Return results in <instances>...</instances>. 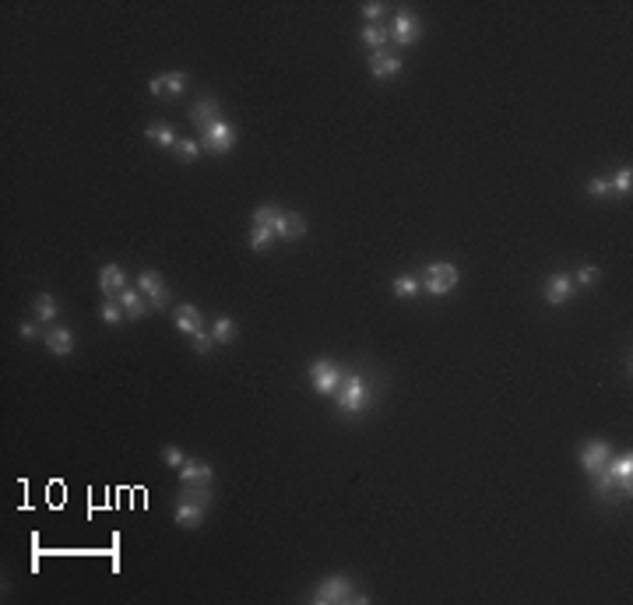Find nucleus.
I'll return each mask as SVG.
<instances>
[{"mask_svg": "<svg viewBox=\"0 0 633 605\" xmlns=\"http://www.w3.org/2000/svg\"><path fill=\"white\" fill-rule=\"evenodd\" d=\"M341 383H345V391L338 395V405H341V412H348V415H359V412L366 408V401H369V388H366V380H362L359 373H352V376H345Z\"/></svg>", "mask_w": 633, "mask_h": 605, "instance_id": "nucleus-1", "label": "nucleus"}, {"mask_svg": "<svg viewBox=\"0 0 633 605\" xmlns=\"http://www.w3.org/2000/svg\"><path fill=\"white\" fill-rule=\"evenodd\" d=\"M352 581L345 577V574H331L321 588L313 591V602H321V605H341V602H352Z\"/></svg>", "mask_w": 633, "mask_h": 605, "instance_id": "nucleus-2", "label": "nucleus"}, {"mask_svg": "<svg viewBox=\"0 0 633 605\" xmlns=\"http://www.w3.org/2000/svg\"><path fill=\"white\" fill-rule=\"evenodd\" d=\"M310 380H313V391L316 395H335L338 388H341V370L335 366V363H328V359H316L313 366H310Z\"/></svg>", "mask_w": 633, "mask_h": 605, "instance_id": "nucleus-3", "label": "nucleus"}, {"mask_svg": "<svg viewBox=\"0 0 633 605\" xmlns=\"http://www.w3.org/2000/svg\"><path fill=\"white\" fill-rule=\"evenodd\" d=\"M236 144V131L226 120H215L208 131H201V148H208L211 155H226Z\"/></svg>", "mask_w": 633, "mask_h": 605, "instance_id": "nucleus-4", "label": "nucleus"}, {"mask_svg": "<svg viewBox=\"0 0 633 605\" xmlns=\"http://www.w3.org/2000/svg\"><path fill=\"white\" fill-rule=\"evenodd\" d=\"M137 292L151 303V310H166V303H169V289L162 285V274L158 271H141L137 274Z\"/></svg>", "mask_w": 633, "mask_h": 605, "instance_id": "nucleus-5", "label": "nucleus"}, {"mask_svg": "<svg viewBox=\"0 0 633 605\" xmlns=\"http://www.w3.org/2000/svg\"><path fill=\"white\" fill-rule=\"evenodd\" d=\"M457 267L454 264H430V271H426V289H430V296H444V292H450L454 285H457Z\"/></svg>", "mask_w": 633, "mask_h": 605, "instance_id": "nucleus-6", "label": "nucleus"}, {"mask_svg": "<svg viewBox=\"0 0 633 605\" xmlns=\"http://www.w3.org/2000/svg\"><path fill=\"white\" fill-rule=\"evenodd\" d=\"M605 465H609V444H605V440H588L584 451H580V468H584L588 475H595Z\"/></svg>", "mask_w": 633, "mask_h": 605, "instance_id": "nucleus-7", "label": "nucleus"}, {"mask_svg": "<svg viewBox=\"0 0 633 605\" xmlns=\"http://www.w3.org/2000/svg\"><path fill=\"white\" fill-rule=\"evenodd\" d=\"M99 289L106 292V299H117V296L127 289L124 267H120V264H106V267L99 271Z\"/></svg>", "mask_w": 633, "mask_h": 605, "instance_id": "nucleus-8", "label": "nucleus"}, {"mask_svg": "<svg viewBox=\"0 0 633 605\" xmlns=\"http://www.w3.org/2000/svg\"><path fill=\"white\" fill-rule=\"evenodd\" d=\"M148 88H151V95H180L183 88H187V74H180V71H173V74H155L151 81H148Z\"/></svg>", "mask_w": 633, "mask_h": 605, "instance_id": "nucleus-9", "label": "nucleus"}, {"mask_svg": "<svg viewBox=\"0 0 633 605\" xmlns=\"http://www.w3.org/2000/svg\"><path fill=\"white\" fill-rule=\"evenodd\" d=\"M605 468H609L616 489L630 497V489H633V458H630V454H619V458H616L612 465H605Z\"/></svg>", "mask_w": 633, "mask_h": 605, "instance_id": "nucleus-10", "label": "nucleus"}, {"mask_svg": "<svg viewBox=\"0 0 633 605\" xmlns=\"http://www.w3.org/2000/svg\"><path fill=\"white\" fill-rule=\"evenodd\" d=\"M570 292H573V282H570V274H563V271H556L552 279L546 282V303H552V306H563L570 299Z\"/></svg>", "mask_w": 633, "mask_h": 605, "instance_id": "nucleus-11", "label": "nucleus"}, {"mask_svg": "<svg viewBox=\"0 0 633 605\" xmlns=\"http://www.w3.org/2000/svg\"><path fill=\"white\" fill-rule=\"evenodd\" d=\"M391 39L401 42V46H412V42L419 39V22H415V15L401 11V15L394 18V25H391Z\"/></svg>", "mask_w": 633, "mask_h": 605, "instance_id": "nucleus-12", "label": "nucleus"}, {"mask_svg": "<svg viewBox=\"0 0 633 605\" xmlns=\"http://www.w3.org/2000/svg\"><path fill=\"white\" fill-rule=\"evenodd\" d=\"M190 120H194L197 131H208L215 120H222V117H219V99H201V102L190 109Z\"/></svg>", "mask_w": 633, "mask_h": 605, "instance_id": "nucleus-13", "label": "nucleus"}, {"mask_svg": "<svg viewBox=\"0 0 633 605\" xmlns=\"http://www.w3.org/2000/svg\"><path fill=\"white\" fill-rule=\"evenodd\" d=\"M46 349H49L53 356L67 359V356L74 352V335L67 331V327H53V331H46Z\"/></svg>", "mask_w": 633, "mask_h": 605, "instance_id": "nucleus-14", "label": "nucleus"}, {"mask_svg": "<svg viewBox=\"0 0 633 605\" xmlns=\"http://www.w3.org/2000/svg\"><path fill=\"white\" fill-rule=\"evenodd\" d=\"M176 475H180V486H208L211 482V468L201 465V461H190V458L180 465Z\"/></svg>", "mask_w": 633, "mask_h": 605, "instance_id": "nucleus-15", "label": "nucleus"}, {"mask_svg": "<svg viewBox=\"0 0 633 605\" xmlns=\"http://www.w3.org/2000/svg\"><path fill=\"white\" fill-rule=\"evenodd\" d=\"M369 71H373V78H394L401 71V60L391 57L387 49H373V57H369Z\"/></svg>", "mask_w": 633, "mask_h": 605, "instance_id": "nucleus-16", "label": "nucleus"}, {"mask_svg": "<svg viewBox=\"0 0 633 605\" xmlns=\"http://www.w3.org/2000/svg\"><path fill=\"white\" fill-rule=\"evenodd\" d=\"M204 511H208L204 504H194V500H183V504H176L173 517H176V524H180V528H194V524H201Z\"/></svg>", "mask_w": 633, "mask_h": 605, "instance_id": "nucleus-17", "label": "nucleus"}, {"mask_svg": "<svg viewBox=\"0 0 633 605\" xmlns=\"http://www.w3.org/2000/svg\"><path fill=\"white\" fill-rule=\"evenodd\" d=\"M176 331H183L190 338L201 331V313H197V306H190V303L176 306Z\"/></svg>", "mask_w": 633, "mask_h": 605, "instance_id": "nucleus-18", "label": "nucleus"}, {"mask_svg": "<svg viewBox=\"0 0 633 605\" xmlns=\"http://www.w3.org/2000/svg\"><path fill=\"white\" fill-rule=\"evenodd\" d=\"M144 134H148V141L162 144V148H176V144H180V138H176V131H173L169 124H151Z\"/></svg>", "mask_w": 633, "mask_h": 605, "instance_id": "nucleus-19", "label": "nucleus"}, {"mask_svg": "<svg viewBox=\"0 0 633 605\" xmlns=\"http://www.w3.org/2000/svg\"><path fill=\"white\" fill-rule=\"evenodd\" d=\"M120 306H124V313H127L130 320H137V317L144 313V296H141L137 289H124V292H120Z\"/></svg>", "mask_w": 633, "mask_h": 605, "instance_id": "nucleus-20", "label": "nucleus"}, {"mask_svg": "<svg viewBox=\"0 0 633 605\" xmlns=\"http://www.w3.org/2000/svg\"><path fill=\"white\" fill-rule=\"evenodd\" d=\"M387 39H391V32L380 28V25H366V28H362V42H366L369 49H384Z\"/></svg>", "mask_w": 633, "mask_h": 605, "instance_id": "nucleus-21", "label": "nucleus"}, {"mask_svg": "<svg viewBox=\"0 0 633 605\" xmlns=\"http://www.w3.org/2000/svg\"><path fill=\"white\" fill-rule=\"evenodd\" d=\"M275 240H278V236H275L271 226H253V233H250V247H253V250H268Z\"/></svg>", "mask_w": 633, "mask_h": 605, "instance_id": "nucleus-22", "label": "nucleus"}, {"mask_svg": "<svg viewBox=\"0 0 633 605\" xmlns=\"http://www.w3.org/2000/svg\"><path fill=\"white\" fill-rule=\"evenodd\" d=\"M32 310H35V317H39V320H53V317H57V303H53V296H49V292H39V296H35V303H32Z\"/></svg>", "mask_w": 633, "mask_h": 605, "instance_id": "nucleus-23", "label": "nucleus"}, {"mask_svg": "<svg viewBox=\"0 0 633 605\" xmlns=\"http://www.w3.org/2000/svg\"><path fill=\"white\" fill-rule=\"evenodd\" d=\"M211 338H215V342H233L236 338V324L229 317H219L215 327H211Z\"/></svg>", "mask_w": 633, "mask_h": 605, "instance_id": "nucleus-24", "label": "nucleus"}, {"mask_svg": "<svg viewBox=\"0 0 633 605\" xmlns=\"http://www.w3.org/2000/svg\"><path fill=\"white\" fill-rule=\"evenodd\" d=\"M278 218H282V208L264 204V208H257V211H253V226H275Z\"/></svg>", "mask_w": 633, "mask_h": 605, "instance_id": "nucleus-25", "label": "nucleus"}, {"mask_svg": "<svg viewBox=\"0 0 633 605\" xmlns=\"http://www.w3.org/2000/svg\"><path fill=\"white\" fill-rule=\"evenodd\" d=\"M394 296H401V299H415V296H419V282L412 279V274H401V279H394Z\"/></svg>", "mask_w": 633, "mask_h": 605, "instance_id": "nucleus-26", "label": "nucleus"}, {"mask_svg": "<svg viewBox=\"0 0 633 605\" xmlns=\"http://www.w3.org/2000/svg\"><path fill=\"white\" fill-rule=\"evenodd\" d=\"M303 233H306V222H303V215L289 211V215H285V240H299Z\"/></svg>", "mask_w": 633, "mask_h": 605, "instance_id": "nucleus-27", "label": "nucleus"}, {"mask_svg": "<svg viewBox=\"0 0 633 605\" xmlns=\"http://www.w3.org/2000/svg\"><path fill=\"white\" fill-rule=\"evenodd\" d=\"M630 187H633V173H630V166L616 169V176H612L609 190H616V194H630Z\"/></svg>", "mask_w": 633, "mask_h": 605, "instance_id": "nucleus-28", "label": "nucleus"}, {"mask_svg": "<svg viewBox=\"0 0 633 605\" xmlns=\"http://www.w3.org/2000/svg\"><path fill=\"white\" fill-rule=\"evenodd\" d=\"M180 500H194V504H204L208 507L211 497H208V486H183L180 489Z\"/></svg>", "mask_w": 633, "mask_h": 605, "instance_id": "nucleus-29", "label": "nucleus"}, {"mask_svg": "<svg viewBox=\"0 0 633 605\" xmlns=\"http://www.w3.org/2000/svg\"><path fill=\"white\" fill-rule=\"evenodd\" d=\"M612 489H616V482H612L609 468L595 472V497H609V492H612Z\"/></svg>", "mask_w": 633, "mask_h": 605, "instance_id": "nucleus-30", "label": "nucleus"}, {"mask_svg": "<svg viewBox=\"0 0 633 605\" xmlns=\"http://www.w3.org/2000/svg\"><path fill=\"white\" fill-rule=\"evenodd\" d=\"M120 317H127V313H124V306H117L113 299H106V303H102V320H106V324H120Z\"/></svg>", "mask_w": 633, "mask_h": 605, "instance_id": "nucleus-31", "label": "nucleus"}, {"mask_svg": "<svg viewBox=\"0 0 633 605\" xmlns=\"http://www.w3.org/2000/svg\"><path fill=\"white\" fill-rule=\"evenodd\" d=\"M176 148H180V155H183V162H194V158H197V155H201V141H194V138H183V141H180V144H176Z\"/></svg>", "mask_w": 633, "mask_h": 605, "instance_id": "nucleus-32", "label": "nucleus"}, {"mask_svg": "<svg viewBox=\"0 0 633 605\" xmlns=\"http://www.w3.org/2000/svg\"><path fill=\"white\" fill-rule=\"evenodd\" d=\"M211 345H215V338H211L208 331H197V335H194V349H197V356H208V352H211Z\"/></svg>", "mask_w": 633, "mask_h": 605, "instance_id": "nucleus-33", "label": "nucleus"}, {"mask_svg": "<svg viewBox=\"0 0 633 605\" xmlns=\"http://www.w3.org/2000/svg\"><path fill=\"white\" fill-rule=\"evenodd\" d=\"M162 461H166L169 468H180V465L187 461V454H183V451H176V447H166V451H162Z\"/></svg>", "mask_w": 633, "mask_h": 605, "instance_id": "nucleus-34", "label": "nucleus"}, {"mask_svg": "<svg viewBox=\"0 0 633 605\" xmlns=\"http://www.w3.org/2000/svg\"><path fill=\"white\" fill-rule=\"evenodd\" d=\"M595 279H598V267H591V264L577 271V285H591Z\"/></svg>", "mask_w": 633, "mask_h": 605, "instance_id": "nucleus-35", "label": "nucleus"}, {"mask_svg": "<svg viewBox=\"0 0 633 605\" xmlns=\"http://www.w3.org/2000/svg\"><path fill=\"white\" fill-rule=\"evenodd\" d=\"M588 194H591V197H605V194H612V190H609V180H591V183H588Z\"/></svg>", "mask_w": 633, "mask_h": 605, "instance_id": "nucleus-36", "label": "nucleus"}, {"mask_svg": "<svg viewBox=\"0 0 633 605\" xmlns=\"http://www.w3.org/2000/svg\"><path fill=\"white\" fill-rule=\"evenodd\" d=\"M362 15L373 22V18H380L384 15V4H377V0H369V4H362Z\"/></svg>", "mask_w": 633, "mask_h": 605, "instance_id": "nucleus-37", "label": "nucleus"}, {"mask_svg": "<svg viewBox=\"0 0 633 605\" xmlns=\"http://www.w3.org/2000/svg\"><path fill=\"white\" fill-rule=\"evenodd\" d=\"M18 335H22V338H25V342H32V338H39V331H35V324H32V320H25V324H22V327H18Z\"/></svg>", "mask_w": 633, "mask_h": 605, "instance_id": "nucleus-38", "label": "nucleus"}]
</instances>
